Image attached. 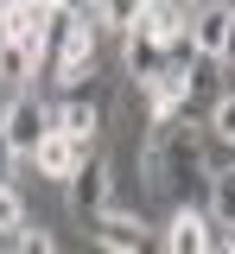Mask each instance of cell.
<instances>
[{
	"label": "cell",
	"mask_w": 235,
	"mask_h": 254,
	"mask_svg": "<svg viewBox=\"0 0 235 254\" xmlns=\"http://www.w3.org/2000/svg\"><path fill=\"white\" fill-rule=\"evenodd\" d=\"M191 178H210V133L197 121H159L153 127V146H146V185L178 190Z\"/></svg>",
	"instance_id": "1"
},
{
	"label": "cell",
	"mask_w": 235,
	"mask_h": 254,
	"mask_svg": "<svg viewBox=\"0 0 235 254\" xmlns=\"http://www.w3.org/2000/svg\"><path fill=\"white\" fill-rule=\"evenodd\" d=\"M108 190H115V165H108V153H83V165L70 172V185H64V197H70V210L89 222V216H102L108 210Z\"/></svg>",
	"instance_id": "2"
},
{
	"label": "cell",
	"mask_w": 235,
	"mask_h": 254,
	"mask_svg": "<svg viewBox=\"0 0 235 254\" xmlns=\"http://www.w3.org/2000/svg\"><path fill=\"white\" fill-rule=\"evenodd\" d=\"M0 38L32 51L38 70H45V45H51V6L45 0H6V19H0Z\"/></svg>",
	"instance_id": "3"
},
{
	"label": "cell",
	"mask_w": 235,
	"mask_h": 254,
	"mask_svg": "<svg viewBox=\"0 0 235 254\" xmlns=\"http://www.w3.org/2000/svg\"><path fill=\"white\" fill-rule=\"evenodd\" d=\"M51 133V108L32 102V95H13L6 102V127H0V140L13 146V159H32V146Z\"/></svg>",
	"instance_id": "4"
},
{
	"label": "cell",
	"mask_w": 235,
	"mask_h": 254,
	"mask_svg": "<svg viewBox=\"0 0 235 254\" xmlns=\"http://www.w3.org/2000/svg\"><path fill=\"white\" fill-rule=\"evenodd\" d=\"M51 133H64V140H76V146L89 153V140L102 133V95H96V89L64 95V102L51 108Z\"/></svg>",
	"instance_id": "5"
},
{
	"label": "cell",
	"mask_w": 235,
	"mask_h": 254,
	"mask_svg": "<svg viewBox=\"0 0 235 254\" xmlns=\"http://www.w3.org/2000/svg\"><path fill=\"white\" fill-rule=\"evenodd\" d=\"M166 254H216V222L191 203H178L166 222Z\"/></svg>",
	"instance_id": "6"
},
{
	"label": "cell",
	"mask_w": 235,
	"mask_h": 254,
	"mask_svg": "<svg viewBox=\"0 0 235 254\" xmlns=\"http://www.w3.org/2000/svg\"><path fill=\"white\" fill-rule=\"evenodd\" d=\"M140 89H146L153 127H159V121H178V115L191 108V70H172V64H166V70H159V76H146Z\"/></svg>",
	"instance_id": "7"
},
{
	"label": "cell",
	"mask_w": 235,
	"mask_h": 254,
	"mask_svg": "<svg viewBox=\"0 0 235 254\" xmlns=\"http://www.w3.org/2000/svg\"><path fill=\"white\" fill-rule=\"evenodd\" d=\"M89 235H96L108 254H146V222L127 216V210H102V216H89Z\"/></svg>",
	"instance_id": "8"
},
{
	"label": "cell",
	"mask_w": 235,
	"mask_h": 254,
	"mask_svg": "<svg viewBox=\"0 0 235 254\" xmlns=\"http://www.w3.org/2000/svg\"><path fill=\"white\" fill-rule=\"evenodd\" d=\"M83 165V146L76 140H64V133H45L32 146V172L38 178H58V185H70V172Z\"/></svg>",
	"instance_id": "9"
},
{
	"label": "cell",
	"mask_w": 235,
	"mask_h": 254,
	"mask_svg": "<svg viewBox=\"0 0 235 254\" xmlns=\"http://www.w3.org/2000/svg\"><path fill=\"white\" fill-rule=\"evenodd\" d=\"M229 6H197V19H191V45H197V58L223 64V38H229Z\"/></svg>",
	"instance_id": "10"
},
{
	"label": "cell",
	"mask_w": 235,
	"mask_h": 254,
	"mask_svg": "<svg viewBox=\"0 0 235 254\" xmlns=\"http://www.w3.org/2000/svg\"><path fill=\"white\" fill-rule=\"evenodd\" d=\"M121 58H127V70H134V83H146V76H159L166 70V45L153 38V32H127V45H121Z\"/></svg>",
	"instance_id": "11"
},
{
	"label": "cell",
	"mask_w": 235,
	"mask_h": 254,
	"mask_svg": "<svg viewBox=\"0 0 235 254\" xmlns=\"http://www.w3.org/2000/svg\"><path fill=\"white\" fill-rule=\"evenodd\" d=\"M203 185H210V203H203V216L216 222V229H235V165L210 172Z\"/></svg>",
	"instance_id": "12"
},
{
	"label": "cell",
	"mask_w": 235,
	"mask_h": 254,
	"mask_svg": "<svg viewBox=\"0 0 235 254\" xmlns=\"http://www.w3.org/2000/svg\"><path fill=\"white\" fill-rule=\"evenodd\" d=\"M32 76H38V58H32V51H19V45H6V38H0V83H6V89H26Z\"/></svg>",
	"instance_id": "13"
},
{
	"label": "cell",
	"mask_w": 235,
	"mask_h": 254,
	"mask_svg": "<svg viewBox=\"0 0 235 254\" xmlns=\"http://www.w3.org/2000/svg\"><path fill=\"white\" fill-rule=\"evenodd\" d=\"M203 133H210L216 146H229V153H235V89L210 102V121H203Z\"/></svg>",
	"instance_id": "14"
},
{
	"label": "cell",
	"mask_w": 235,
	"mask_h": 254,
	"mask_svg": "<svg viewBox=\"0 0 235 254\" xmlns=\"http://www.w3.org/2000/svg\"><path fill=\"white\" fill-rule=\"evenodd\" d=\"M140 6H146V0H96V19H102V26H115L121 38H127L134 19H140Z\"/></svg>",
	"instance_id": "15"
},
{
	"label": "cell",
	"mask_w": 235,
	"mask_h": 254,
	"mask_svg": "<svg viewBox=\"0 0 235 254\" xmlns=\"http://www.w3.org/2000/svg\"><path fill=\"white\" fill-rule=\"evenodd\" d=\"M26 229V197H19V185H0V235L13 242Z\"/></svg>",
	"instance_id": "16"
},
{
	"label": "cell",
	"mask_w": 235,
	"mask_h": 254,
	"mask_svg": "<svg viewBox=\"0 0 235 254\" xmlns=\"http://www.w3.org/2000/svg\"><path fill=\"white\" fill-rule=\"evenodd\" d=\"M13 254H58V242H51V235H45L38 222H26V229L13 235Z\"/></svg>",
	"instance_id": "17"
},
{
	"label": "cell",
	"mask_w": 235,
	"mask_h": 254,
	"mask_svg": "<svg viewBox=\"0 0 235 254\" xmlns=\"http://www.w3.org/2000/svg\"><path fill=\"white\" fill-rule=\"evenodd\" d=\"M13 165H19V159H13V146H6V140H0V185H13Z\"/></svg>",
	"instance_id": "18"
},
{
	"label": "cell",
	"mask_w": 235,
	"mask_h": 254,
	"mask_svg": "<svg viewBox=\"0 0 235 254\" xmlns=\"http://www.w3.org/2000/svg\"><path fill=\"white\" fill-rule=\"evenodd\" d=\"M223 70H235V19H229V38H223Z\"/></svg>",
	"instance_id": "19"
},
{
	"label": "cell",
	"mask_w": 235,
	"mask_h": 254,
	"mask_svg": "<svg viewBox=\"0 0 235 254\" xmlns=\"http://www.w3.org/2000/svg\"><path fill=\"white\" fill-rule=\"evenodd\" d=\"M0 127H6V95H0Z\"/></svg>",
	"instance_id": "20"
},
{
	"label": "cell",
	"mask_w": 235,
	"mask_h": 254,
	"mask_svg": "<svg viewBox=\"0 0 235 254\" xmlns=\"http://www.w3.org/2000/svg\"><path fill=\"white\" fill-rule=\"evenodd\" d=\"M184 6H210V0H184Z\"/></svg>",
	"instance_id": "21"
},
{
	"label": "cell",
	"mask_w": 235,
	"mask_h": 254,
	"mask_svg": "<svg viewBox=\"0 0 235 254\" xmlns=\"http://www.w3.org/2000/svg\"><path fill=\"white\" fill-rule=\"evenodd\" d=\"M0 19H6V0H0Z\"/></svg>",
	"instance_id": "22"
},
{
	"label": "cell",
	"mask_w": 235,
	"mask_h": 254,
	"mask_svg": "<svg viewBox=\"0 0 235 254\" xmlns=\"http://www.w3.org/2000/svg\"><path fill=\"white\" fill-rule=\"evenodd\" d=\"M0 254H13V242H6V248H0Z\"/></svg>",
	"instance_id": "23"
},
{
	"label": "cell",
	"mask_w": 235,
	"mask_h": 254,
	"mask_svg": "<svg viewBox=\"0 0 235 254\" xmlns=\"http://www.w3.org/2000/svg\"><path fill=\"white\" fill-rule=\"evenodd\" d=\"M223 6H229V13H235V0H223Z\"/></svg>",
	"instance_id": "24"
},
{
	"label": "cell",
	"mask_w": 235,
	"mask_h": 254,
	"mask_svg": "<svg viewBox=\"0 0 235 254\" xmlns=\"http://www.w3.org/2000/svg\"><path fill=\"white\" fill-rule=\"evenodd\" d=\"M229 248H235V229H229Z\"/></svg>",
	"instance_id": "25"
},
{
	"label": "cell",
	"mask_w": 235,
	"mask_h": 254,
	"mask_svg": "<svg viewBox=\"0 0 235 254\" xmlns=\"http://www.w3.org/2000/svg\"><path fill=\"white\" fill-rule=\"evenodd\" d=\"M216 254H235V248H216Z\"/></svg>",
	"instance_id": "26"
}]
</instances>
